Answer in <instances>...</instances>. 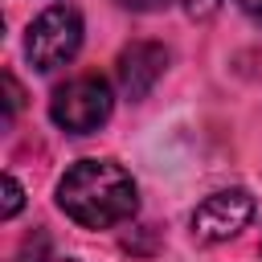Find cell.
I'll list each match as a JSON object with an SVG mask.
<instances>
[{"label": "cell", "instance_id": "3", "mask_svg": "<svg viewBox=\"0 0 262 262\" xmlns=\"http://www.w3.org/2000/svg\"><path fill=\"white\" fill-rule=\"evenodd\" d=\"M78 49H82V12H78V8H70V4H53V8H45V12L29 25L25 53H29L33 70L49 74V70L74 61Z\"/></svg>", "mask_w": 262, "mask_h": 262}, {"label": "cell", "instance_id": "5", "mask_svg": "<svg viewBox=\"0 0 262 262\" xmlns=\"http://www.w3.org/2000/svg\"><path fill=\"white\" fill-rule=\"evenodd\" d=\"M164 70H168V49L156 41H131L115 61V78L127 98H143L164 78Z\"/></svg>", "mask_w": 262, "mask_h": 262}, {"label": "cell", "instance_id": "2", "mask_svg": "<svg viewBox=\"0 0 262 262\" xmlns=\"http://www.w3.org/2000/svg\"><path fill=\"white\" fill-rule=\"evenodd\" d=\"M111 111H115V98H111L106 78H98V74H78L66 86H57L49 98V119L70 135L98 131L111 119Z\"/></svg>", "mask_w": 262, "mask_h": 262}, {"label": "cell", "instance_id": "7", "mask_svg": "<svg viewBox=\"0 0 262 262\" xmlns=\"http://www.w3.org/2000/svg\"><path fill=\"white\" fill-rule=\"evenodd\" d=\"M123 8H135V12H160V8H168L172 0H119Z\"/></svg>", "mask_w": 262, "mask_h": 262}, {"label": "cell", "instance_id": "9", "mask_svg": "<svg viewBox=\"0 0 262 262\" xmlns=\"http://www.w3.org/2000/svg\"><path fill=\"white\" fill-rule=\"evenodd\" d=\"M184 8H188L192 16H209V12L217 8V0H184Z\"/></svg>", "mask_w": 262, "mask_h": 262}, {"label": "cell", "instance_id": "8", "mask_svg": "<svg viewBox=\"0 0 262 262\" xmlns=\"http://www.w3.org/2000/svg\"><path fill=\"white\" fill-rule=\"evenodd\" d=\"M4 86H8V119L20 111V86H16V78L12 74H4Z\"/></svg>", "mask_w": 262, "mask_h": 262}, {"label": "cell", "instance_id": "4", "mask_svg": "<svg viewBox=\"0 0 262 262\" xmlns=\"http://www.w3.org/2000/svg\"><path fill=\"white\" fill-rule=\"evenodd\" d=\"M254 217V196L246 188H221L209 192L196 209H192V237L196 242H229L237 237Z\"/></svg>", "mask_w": 262, "mask_h": 262}, {"label": "cell", "instance_id": "11", "mask_svg": "<svg viewBox=\"0 0 262 262\" xmlns=\"http://www.w3.org/2000/svg\"><path fill=\"white\" fill-rule=\"evenodd\" d=\"M33 262H70V258H33Z\"/></svg>", "mask_w": 262, "mask_h": 262}, {"label": "cell", "instance_id": "6", "mask_svg": "<svg viewBox=\"0 0 262 262\" xmlns=\"http://www.w3.org/2000/svg\"><path fill=\"white\" fill-rule=\"evenodd\" d=\"M20 201H25V192H20L16 176H4V221L20 213Z\"/></svg>", "mask_w": 262, "mask_h": 262}, {"label": "cell", "instance_id": "10", "mask_svg": "<svg viewBox=\"0 0 262 262\" xmlns=\"http://www.w3.org/2000/svg\"><path fill=\"white\" fill-rule=\"evenodd\" d=\"M237 4H242L250 16H258V20H262V0H237Z\"/></svg>", "mask_w": 262, "mask_h": 262}, {"label": "cell", "instance_id": "1", "mask_svg": "<svg viewBox=\"0 0 262 262\" xmlns=\"http://www.w3.org/2000/svg\"><path fill=\"white\" fill-rule=\"evenodd\" d=\"M57 209L82 229H115L139 209V188L115 160H78L57 180Z\"/></svg>", "mask_w": 262, "mask_h": 262}]
</instances>
